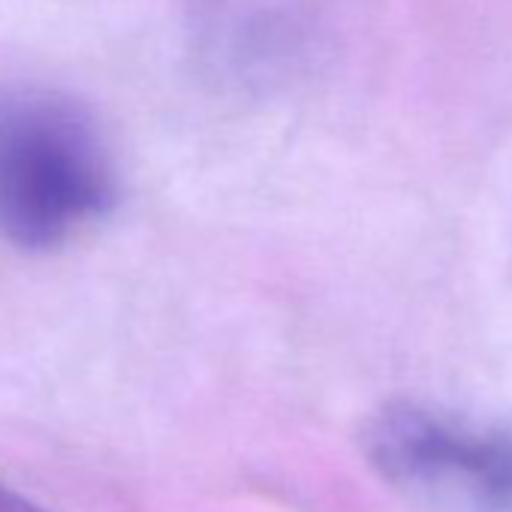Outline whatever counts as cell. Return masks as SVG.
I'll use <instances>...</instances> for the list:
<instances>
[{
    "mask_svg": "<svg viewBox=\"0 0 512 512\" xmlns=\"http://www.w3.org/2000/svg\"><path fill=\"white\" fill-rule=\"evenodd\" d=\"M115 163L97 118L67 94H0V238L52 250L115 202Z\"/></svg>",
    "mask_w": 512,
    "mask_h": 512,
    "instance_id": "cell-1",
    "label": "cell"
},
{
    "mask_svg": "<svg viewBox=\"0 0 512 512\" xmlns=\"http://www.w3.org/2000/svg\"><path fill=\"white\" fill-rule=\"evenodd\" d=\"M365 446L374 467L407 491L512 506V440L500 434L419 404H392L371 419Z\"/></svg>",
    "mask_w": 512,
    "mask_h": 512,
    "instance_id": "cell-2",
    "label": "cell"
},
{
    "mask_svg": "<svg viewBox=\"0 0 512 512\" xmlns=\"http://www.w3.org/2000/svg\"><path fill=\"white\" fill-rule=\"evenodd\" d=\"M305 0H211L205 40L223 70L238 79H275L299 64L311 43Z\"/></svg>",
    "mask_w": 512,
    "mask_h": 512,
    "instance_id": "cell-3",
    "label": "cell"
},
{
    "mask_svg": "<svg viewBox=\"0 0 512 512\" xmlns=\"http://www.w3.org/2000/svg\"><path fill=\"white\" fill-rule=\"evenodd\" d=\"M0 512H43L40 506H34L31 500L19 497L16 491L0 485Z\"/></svg>",
    "mask_w": 512,
    "mask_h": 512,
    "instance_id": "cell-4",
    "label": "cell"
}]
</instances>
